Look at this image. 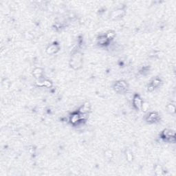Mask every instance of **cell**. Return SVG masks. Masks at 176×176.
<instances>
[{
	"label": "cell",
	"mask_w": 176,
	"mask_h": 176,
	"mask_svg": "<svg viewBox=\"0 0 176 176\" xmlns=\"http://www.w3.org/2000/svg\"><path fill=\"white\" fill-rule=\"evenodd\" d=\"M160 119V116L157 112H149L146 116V121L149 123H157Z\"/></svg>",
	"instance_id": "5b68a950"
},
{
	"label": "cell",
	"mask_w": 176,
	"mask_h": 176,
	"mask_svg": "<svg viewBox=\"0 0 176 176\" xmlns=\"http://www.w3.org/2000/svg\"><path fill=\"white\" fill-rule=\"evenodd\" d=\"M114 89L117 93L123 94L126 92L127 89H128V84L126 81L123 80L116 81L114 85Z\"/></svg>",
	"instance_id": "3957f363"
},
{
	"label": "cell",
	"mask_w": 176,
	"mask_h": 176,
	"mask_svg": "<svg viewBox=\"0 0 176 176\" xmlns=\"http://www.w3.org/2000/svg\"><path fill=\"white\" fill-rule=\"evenodd\" d=\"M91 110V105L88 102H85L79 107L78 112L81 114H87Z\"/></svg>",
	"instance_id": "ba28073f"
},
{
	"label": "cell",
	"mask_w": 176,
	"mask_h": 176,
	"mask_svg": "<svg viewBox=\"0 0 176 176\" xmlns=\"http://www.w3.org/2000/svg\"><path fill=\"white\" fill-rule=\"evenodd\" d=\"M105 154V156H108V158H111V157L112 156V153L111 151H106Z\"/></svg>",
	"instance_id": "e0dca14e"
},
{
	"label": "cell",
	"mask_w": 176,
	"mask_h": 176,
	"mask_svg": "<svg viewBox=\"0 0 176 176\" xmlns=\"http://www.w3.org/2000/svg\"><path fill=\"white\" fill-rule=\"evenodd\" d=\"M52 86V83L48 79H44L43 80V87L50 88Z\"/></svg>",
	"instance_id": "9a60e30c"
},
{
	"label": "cell",
	"mask_w": 176,
	"mask_h": 176,
	"mask_svg": "<svg viewBox=\"0 0 176 176\" xmlns=\"http://www.w3.org/2000/svg\"><path fill=\"white\" fill-rule=\"evenodd\" d=\"M60 50V45L57 43H52L46 48V52L48 54H54L57 53Z\"/></svg>",
	"instance_id": "52a82bcc"
},
{
	"label": "cell",
	"mask_w": 176,
	"mask_h": 176,
	"mask_svg": "<svg viewBox=\"0 0 176 176\" xmlns=\"http://www.w3.org/2000/svg\"><path fill=\"white\" fill-rule=\"evenodd\" d=\"M69 121L71 125H72L73 126H76V125H80L82 121H85L82 118L81 114L79 113L78 111L77 112H74L71 114L69 118Z\"/></svg>",
	"instance_id": "7a4b0ae2"
},
{
	"label": "cell",
	"mask_w": 176,
	"mask_h": 176,
	"mask_svg": "<svg viewBox=\"0 0 176 176\" xmlns=\"http://www.w3.org/2000/svg\"><path fill=\"white\" fill-rule=\"evenodd\" d=\"M167 110L169 113H174L175 111V106L173 104H169L167 106Z\"/></svg>",
	"instance_id": "2e32d148"
},
{
	"label": "cell",
	"mask_w": 176,
	"mask_h": 176,
	"mask_svg": "<svg viewBox=\"0 0 176 176\" xmlns=\"http://www.w3.org/2000/svg\"><path fill=\"white\" fill-rule=\"evenodd\" d=\"M32 75L36 79H42L43 75V70L41 68H36L33 70Z\"/></svg>",
	"instance_id": "30bf717a"
},
{
	"label": "cell",
	"mask_w": 176,
	"mask_h": 176,
	"mask_svg": "<svg viewBox=\"0 0 176 176\" xmlns=\"http://www.w3.org/2000/svg\"><path fill=\"white\" fill-rule=\"evenodd\" d=\"M125 11L123 9H117L114 11H113L112 13H111V17L112 19H118L120 17H123V16L125 15Z\"/></svg>",
	"instance_id": "9c48e42d"
},
{
	"label": "cell",
	"mask_w": 176,
	"mask_h": 176,
	"mask_svg": "<svg viewBox=\"0 0 176 176\" xmlns=\"http://www.w3.org/2000/svg\"><path fill=\"white\" fill-rule=\"evenodd\" d=\"M161 83V81L160 80V79L157 78H154L151 79V81H150V83H149L148 86H147V89L149 92H153L154 90L156 89V88L160 86Z\"/></svg>",
	"instance_id": "8992f818"
},
{
	"label": "cell",
	"mask_w": 176,
	"mask_h": 176,
	"mask_svg": "<svg viewBox=\"0 0 176 176\" xmlns=\"http://www.w3.org/2000/svg\"><path fill=\"white\" fill-rule=\"evenodd\" d=\"M70 67L74 70H79L83 65L82 54L79 52H75L71 56L70 61Z\"/></svg>",
	"instance_id": "6da1fadb"
},
{
	"label": "cell",
	"mask_w": 176,
	"mask_h": 176,
	"mask_svg": "<svg viewBox=\"0 0 176 176\" xmlns=\"http://www.w3.org/2000/svg\"><path fill=\"white\" fill-rule=\"evenodd\" d=\"M132 104H133V107L135 108L136 110L139 111L142 110V104H143V100H142V98L140 97L139 94H134L133 99H132Z\"/></svg>",
	"instance_id": "277c9868"
},
{
	"label": "cell",
	"mask_w": 176,
	"mask_h": 176,
	"mask_svg": "<svg viewBox=\"0 0 176 176\" xmlns=\"http://www.w3.org/2000/svg\"><path fill=\"white\" fill-rule=\"evenodd\" d=\"M110 40L107 39V38L105 37V35H101L97 39V42L100 45L105 46L107 45L109 43H110Z\"/></svg>",
	"instance_id": "8fae6325"
},
{
	"label": "cell",
	"mask_w": 176,
	"mask_h": 176,
	"mask_svg": "<svg viewBox=\"0 0 176 176\" xmlns=\"http://www.w3.org/2000/svg\"><path fill=\"white\" fill-rule=\"evenodd\" d=\"M126 158L128 162H131L133 160V154H132L131 151H126Z\"/></svg>",
	"instance_id": "5bb4252c"
},
{
	"label": "cell",
	"mask_w": 176,
	"mask_h": 176,
	"mask_svg": "<svg viewBox=\"0 0 176 176\" xmlns=\"http://www.w3.org/2000/svg\"><path fill=\"white\" fill-rule=\"evenodd\" d=\"M163 173L162 167L160 165H156L155 167V174L156 175H161Z\"/></svg>",
	"instance_id": "4fadbf2b"
},
{
	"label": "cell",
	"mask_w": 176,
	"mask_h": 176,
	"mask_svg": "<svg viewBox=\"0 0 176 176\" xmlns=\"http://www.w3.org/2000/svg\"><path fill=\"white\" fill-rule=\"evenodd\" d=\"M115 36H116V33H115L114 31H113V30L108 31V32H107L106 35H105V37L110 41L112 40V39H114Z\"/></svg>",
	"instance_id": "7c38bea8"
}]
</instances>
